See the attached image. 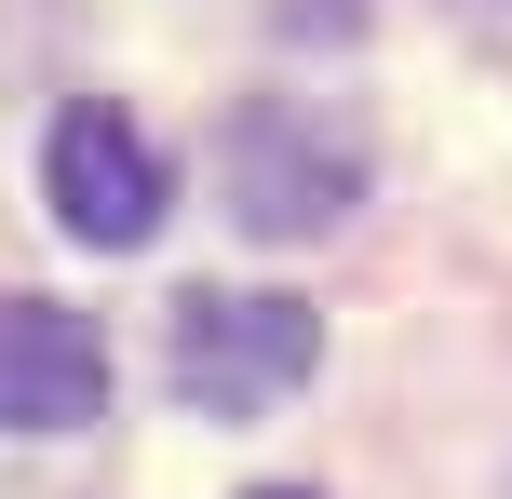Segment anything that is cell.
<instances>
[{"mask_svg": "<svg viewBox=\"0 0 512 499\" xmlns=\"http://www.w3.org/2000/svg\"><path fill=\"white\" fill-rule=\"evenodd\" d=\"M108 419V338L54 297H0V432H95Z\"/></svg>", "mask_w": 512, "mask_h": 499, "instance_id": "obj_4", "label": "cell"}, {"mask_svg": "<svg viewBox=\"0 0 512 499\" xmlns=\"http://www.w3.org/2000/svg\"><path fill=\"white\" fill-rule=\"evenodd\" d=\"M216 176H230V216L256 243H310L364 203V122L324 95H256L216 149Z\"/></svg>", "mask_w": 512, "mask_h": 499, "instance_id": "obj_1", "label": "cell"}, {"mask_svg": "<svg viewBox=\"0 0 512 499\" xmlns=\"http://www.w3.org/2000/svg\"><path fill=\"white\" fill-rule=\"evenodd\" d=\"M243 499H310V486H243Z\"/></svg>", "mask_w": 512, "mask_h": 499, "instance_id": "obj_5", "label": "cell"}, {"mask_svg": "<svg viewBox=\"0 0 512 499\" xmlns=\"http://www.w3.org/2000/svg\"><path fill=\"white\" fill-rule=\"evenodd\" d=\"M41 189H54V230L95 243V257H135V243L162 230V203H176V176H162V149L135 135V108L108 95H68L41 135Z\"/></svg>", "mask_w": 512, "mask_h": 499, "instance_id": "obj_3", "label": "cell"}, {"mask_svg": "<svg viewBox=\"0 0 512 499\" xmlns=\"http://www.w3.org/2000/svg\"><path fill=\"white\" fill-rule=\"evenodd\" d=\"M162 365L203 419H270L283 392H310L324 324H310V297H270V284H189L162 324Z\"/></svg>", "mask_w": 512, "mask_h": 499, "instance_id": "obj_2", "label": "cell"}]
</instances>
